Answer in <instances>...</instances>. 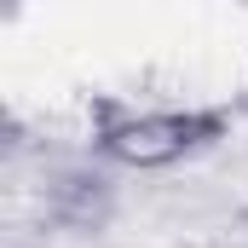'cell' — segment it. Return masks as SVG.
Wrapping results in <instances>:
<instances>
[{"mask_svg":"<svg viewBox=\"0 0 248 248\" xmlns=\"http://www.w3.org/2000/svg\"><path fill=\"white\" fill-rule=\"evenodd\" d=\"M231 116L225 110H116V104H93V150L116 168H173L196 150H208L214 139H225Z\"/></svg>","mask_w":248,"mask_h":248,"instance_id":"1","label":"cell"},{"mask_svg":"<svg viewBox=\"0 0 248 248\" xmlns=\"http://www.w3.org/2000/svg\"><path fill=\"white\" fill-rule=\"evenodd\" d=\"M243 104H248V93H243Z\"/></svg>","mask_w":248,"mask_h":248,"instance_id":"3","label":"cell"},{"mask_svg":"<svg viewBox=\"0 0 248 248\" xmlns=\"http://www.w3.org/2000/svg\"><path fill=\"white\" fill-rule=\"evenodd\" d=\"M46 214L58 219L63 231L93 237V231L110 225V214H116V190H110L104 173H93V168H63V173H52V185H46Z\"/></svg>","mask_w":248,"mask_h":248,"instance_id":"2","label":"cell"}]
</instances>
